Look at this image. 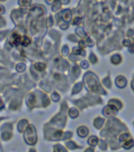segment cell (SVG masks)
<instances>
[{"label": "cell", "instance_id": "1", "mask_svg": "<svg viewBox=\"0 0 134 152\" xmlns=\"http://www.w3.org/2000/svg\"><path fill=\"white\" fill-rule=\"evenodd\" d=\"M11 42L13 43V45H17L19 43L21 42V37H20L18 34L14 33V34H13V35H12Z\"/></svg>", "mask_w": 134, "mask_h": 152}]
</instances>
